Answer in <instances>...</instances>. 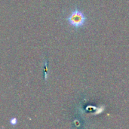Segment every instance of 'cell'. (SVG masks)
Segmentation results:
<instances>
[{
  "instance_id": "cell-2",
  "label": "cell",
  "mask_w": 129,
  "mask_h": 129,
  "mask_svg": "<svg viewBox=\"0 0 129 129\" xmlns=\"http://www.w3.org/2000/svg\"><path fill=\"white\" fill-rule=\"evenodd\" d=\"M17 123V119L15 118H14L11 120V125H16Z\"/></svg>"
},
{
  "instance_id": "cell-1",
  "label": "cell",
  "mask_w": 129,
  "mask_h": 129,
  "mask_svg": "<svg viewBox=\"0 0 129 129\" xmlns=\"http://www.w3.org/2000/svg\"><path fill=\"white\" fill-rule=\"evenodd\" d=\"M66 20L68 25L74 29H78L83 28L86 25L87 17L82 10L76 7L66 17Z\"/></svg>"
}]
</instances>
